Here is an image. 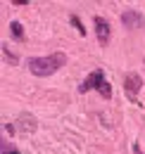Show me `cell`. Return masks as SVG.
I'll list each match as a JSON object with an SVG mask.
<instances>
[{"instance_id": "1", "label": "cell", "mask_w": 145, "mask_h": 154, "mask_svg": "<svg viewBox=\"0 0 145 154\" xmlns=\"http://www.w3.org/2000/svg\"><path fill=\"white\" fill-rule=\"evenodd\" d=\"M26 64H29V71H31L34 76L45 78V76L55 74L57 69H62V66L67 64V55L55 52V55H48V57H29Z\"/></svg>"}, {"instance_id": "2", "label": "cell", "mask_w": 145, "mask_h": 154, "mask_svg": "<svg viewBox=\"0 0 145 154\" xmlns=\"http://www.w3.org/2000/svg\"><path fill=\"white\" fill-rule=\"evenodd\" d=\"M88 90H98V93L105 97V100H109V97H112V85L107 83V78H105V74H102L100 69L91 71L88 76L83 78V83L79 85V93H88Z\"/></svg>"}, {"instance_id": "3", "label": "cell", "mask_w": 145, "mask_h": 154, "mask_svg": "<svg viewBox=\"0 0 145 154\" xmlns=\"http://www.w3.org/2000/svg\"><path fill=\"white\" fill-rule=\"evenodd\" d=\"M140 85H143V81H140V76H138V74H133V71H131V74H126V78H124V88H126L131 102H136V95H138Z\"/></svg>"}, {"instance_id": "4", "label": "cell", "mask_w": 145, "mask_h": 154, "mask_svg": "<svg viewBox=\"0 0 145 154\" xmlns=\"http://www.w3.org/2000/svg\"><path fill=\"white\" fill-rule=\"evenodd\" d=\"M95 36H98V40H100V45H107L109 43V24L107 19H102V17H95Z\"/></svg>"}, {"instance_id": "5", "label": "cell", "mask_w": 145, "mask_h": 154, "mask_svg": "<svg viewBox=\"0 0 145 154\" xmlns=\"http://www.w3.org/2000/svg\"><path fill=\"white\" fill-rule=\"evenodd\" d=\"M121 24L124 26H128V29H138V26H143L145 19L140 12H133V10H126L124 14H121Z\"/></svg>"}, {"instance_id": "6", "label": "cell", "mask_w": 145, "mask_h": 154, "mask_svg": "<svg viewBox=\"0 0 145 154\" xmlns=\"http://www.w3.org/2000/svg\"><path fill=\"white\" fill-rule=\"evenodd\" d=\"M19 121H21V123H19V126H21V131H29V133H34V131H36V121H34V116H21Z\"/></svg>"}, {"instance_id": "7", "label": "cell", "mask_w": 145, "mask_h": 154, "mask_svg": "<svg viewBox=\"0 0 145 154\" xmlns=\"http://www.w3.org/2000/svg\"><path fill=\"white\" fill-rule=\"evenodd\" d=\"M10 31H12V38L14 40H19V43L24 40V29H21L19 21H12V24H10Z\"/></svg>"}, {"instance_id": "8", "label": "cell", "mask_w": 145, "mask_h": 154, "mask_svg": "<svg viewBox=\"0 0 145 154\" xmlns=\"http://www.w3.org/2000/svg\"><path fill=\"white\" fill-rule=\"evenodd\" d=\"M17 152L19 149L10 142V140H2V142H0V154H17Z\"/></svg>"}, {"instance_id": "9", "label": "cell", "mask_w": 145, "mask_h": 154, "mask_svg": "<svg viewBox=\"0 0 145 154\" xmlns=\"http://www.w3.org/2000/svg\"><path fill=\"white\" fill-rule=\"evenodd\" d=\"M72 24H74V26H76V31H79L81 36H86V29H83V24H81V19H79L76 14H72Z\"/></svg>"}, {"instance_id": "10", "label": "cell", "mask_w": 145, "mask_h": 154, "mask_svg": "<svg viewBox=\"0 0 145 154\" xmlns=\"http://www.w3.org/2000/svg\"><path fill=\"white\" fill-rule=\"evenodd\" d=\"M2 55H5V57L10 59V62H17V57H14V55H12L10 50H7V45H2Z\"/></svg>"}, {"instance_id": "11", "label": "cell", "mask_w": 145, "mask_h": 154, "mask_svg": "<svg viewBox=\"0 0 145 154\" xmlns=\"http://www.w3.org/2000/svg\"><path fill=\"white\" fill-rule=\"evenodd\" d=\"M5 133H7V135H12V133H14V126H10V123H5Z\"/></svg>"}, {"instance_id": "12", "label": "cell", "mask_w": 145, "mask_h": 154, "mask_svg": "<svg viewBox=\"0 0 145 154\" xmlns=\"http://www.w3.org/2000/svg\"><path fill=\"white\" fill-rule=\"evenodd\" d=\"M133 152H136V154H143V152H140V147H138V145H136V147H133Z\"/></svg>"}]
</instances>
